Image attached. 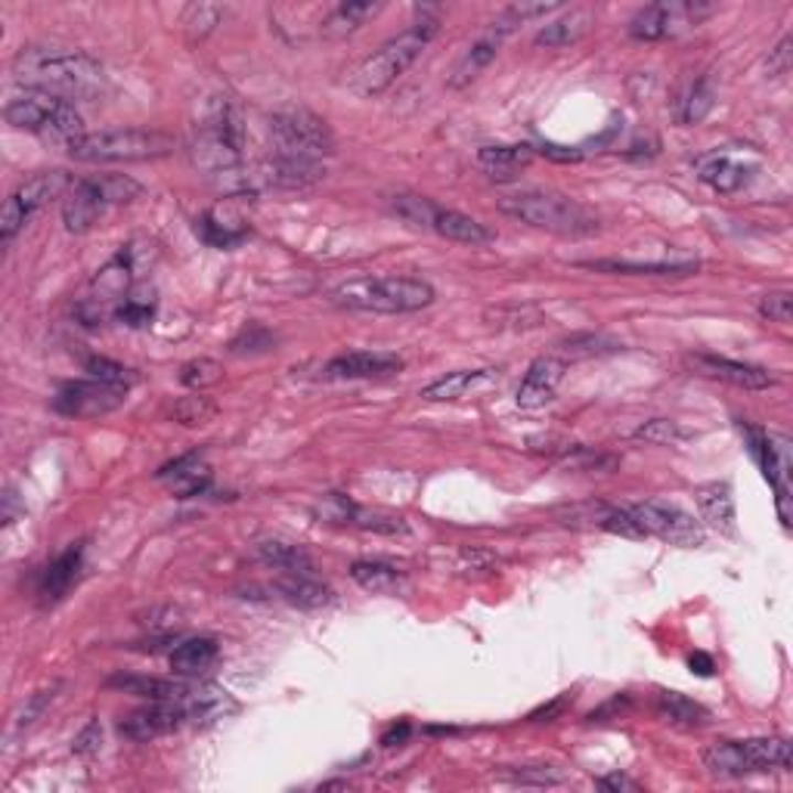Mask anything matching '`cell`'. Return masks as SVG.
<instances>
[{
	"label": "cell",
	"instance_id": "1",
	"mask_svg": "<svg viewBox=\"0 0 793 793\" xmlns=\"http://www.w3.org/2000/svg\"><path fill=\"white\" fill-rule=\"evenodd\" d=\"M13 75L29 90L63 99H94L106 90L103 63L72 47H25L13 60Z\"/></svg>",
	"mask_w": 793,
	"mask_h": 793
},
{
	"label": "cell",
	"instance_id": "2",
	"mask_svg": "<svg viewBox=\"0 0 793 793\" xmlns=\"http://www.w3.org/2000/svg\"><path fill=\"white\" fill-rule=\"evenodd\" d=\"M438 13L428 10V7H419V17H416V22H412L406 32L390 37L388 44L378 50V53H373L369 60H363V63L356 65L347 87L354 90L356 97L363 99L382 97L385 90H390V87L400 82L406 72L416 65V60L425 53V47L431 44V37L438 34Z\"/></svg>",
	"mask_w": 793,
	"mask_h": 793
},
{
	"label": "cell",
	"instance_id": "3",
	"mask_svg": "<svg viewBox=\"0 0 793 793\" xmlns=\"http://www.w3.org/2000/svg\"><path fill=\"white\" fill-rule=\"evenodd\" d=\"M500 211L505 217L527 224L534 229H546L555 236L567 239H583L599 233V217L580 205L577 199L561 193H546V190H524L515 195H502Z\"/></svg>",
	"mask_w": 793,
	"mask_h": 793
},
{
	"label": "cell",
	"instance_id": "4",
	"mask_svg": "<svg viewBox=\"0 0 793 793\" xmlns=\"http://www.w3.org/2000/svg\"><path fill=\"white\" fill-rule=\"evenodd\" d=\"M3 118L7 125L17 130H29L34 137H41L50 147L68 149L75 147L78 140L87 137L84 130V118L78 109L63 97H53L44 90H22L17 97L3 106Z\"/></svg>",
	"mask_w": 793,
	"mask_h": 793
},
{
	"label": "cell",
	"instance_id": "5",
	"mask_svg": "<svg viewBox=\"0 0 793 793\" xmlns=\"http://www.w3.org/2000/svg\"><path fill=\"white\" fill-rule=\"evenodd\" d=\"M332 301L363 313H416L435 304V289L412 276H360L341 282Z\"/></svg>",
	"mask_w": 793,
	"mask_h": 793
},
{
	"label": "cell",
	"instance_id": "6",
	"mask_svg": "<svg viewBox=\"0 0 793 793\" xmlns=\"http://www.w3.org/2000/svg\"><path fill=\"white\" fill-rule=\"evenodd\" d=\"M143 186L128 174H97V178L75 180L63 195V224L68 233H87L103 221L112 205H128Z\"/></svg>",
	"mask_w": 793,
	"mask_h": 793
},
{
	"label": "cell",
	"instance_id": "7",
	"mask_svg": "<svg viewBox=\"0 0 793 793\" xmlns=\"http://www.w3.org/2000/svg\"><path fill=\"white\" fill-rule=\"evenodd\" d=\"M174 152V140L162 130L149 128H115L97 130L68 149L75 162H156Z\"/></svg>",
	"mask_w": 793,
	"mask_h": 793
},
{
	"label": "cell",
	"instance_id": "8",
	"mask_svg": "<svg viewBox=\"0 0 793 793\" xmlns=\"http://www.w3.org/2000/svg\"><path fill=\"white\" fill-rule=\"evenodd\" d=\"M704 765L716 778H744L753 772L791 769V744L784 738L716 741L704 750Z\"/></svg>",
	"mask_w": 793,
	"mask_h": 793
},
{
	"label": "cell",
	"instance_id": "9",
	"mask_svg": "<svg viewBox=\"0 0 793 793\" xmlns=\"http://www.w3.org/2000/svg\"><path fill=\"white\" fill-rule=\"evenodd\" d=\"M270 133V156H292V159H317L335 152V137L320 115L310 109H282L267 121Z\"/></svg>",
	"mask_w": 793,
	"mask_h": 793
},
{
	"label": "cell",
	"instance_id": "10",
	"mask_svg": "<svg viewBox=\"0 0 793 793\" xmlns=\"http://www.w3.org/2000/svg\"><path fill=\"white\" fill-rule=\"evenodd\" d=\"M72 186V180L65 178V171H44L29 178L17 193L7 199L3 214H0V243L10 245L17 239V233L34 217V211H41L50 199H63Z\"/></svg>",
	"mask_w": 793,
	"mask_h": 793
},
{
	"label": "cell",
	"instance_id": "11",
	"mask_svg": "<svg viewBox=\"0 0 793 793\" xmlns=\"http://www.w3.org/2000/svg\"><path fill=\"white\" fill-rule=\"evenodd\" d=\"M716 13L712 3H697V0H682V3H651L642 7L630 19V34L639 41H664L676 37L692 25H700L704 19Z\"/></svg>",
	"mask_w": 793,
	"mask_h": 793
},
{
	"label": "cell",
	"instance_id": "12",
	"mask_svg": "<svg viewBox=\"0 0 793 793\" xmlns=\"http://www.w3.org/2000/svg\"><path fill=\"white\" fill-rule=\"evenodd\" d=\"M635 521L645 527L647 536H657L669 546H679V549H697L704 546V527L695 515L682 512L679 505H669V502H639L630 508Z\"/></svg>",
	"mask_w": 793,
	"mask_h": 793
},
{
	"label": "cell",
	"instance_id": "13",
	"mask_svg": "<svg viewBox=\"0 0 793 793\" xmlns=\"http://www.w3.org/2000/svg\"><path fill=\"white\" fill-rule=\"evenodd\" d=\"M128 400V388L118 385H106V382H68L56 390L53 397V409L68 419H97V416H109L118 406Z\"/></svg>",
	"mask_w": 793,
	"mask_h": 793
},
{
	"label": "cell",
	"instance_id": "14",
	"mask_svg": "<svg viewBox=\"0 0 793 793\" xmlns=\"http://www.w3.org/2000/svg\"><path fill=\"white\" fill-rule=\"evenodd\" d=\"M180 726H186V712L180 710V704H171V700H149V707H140V710L121 716L118 735L128 738V741L143 744V741H156V738H162V735L178 731Z\"/></svg>",
	"mask_w": 793,
	"mask_h": 793
},
{
	"label": "cell",
	"instance_id": "15",
	"mask_svg": "<svg viewBox=\"0 0 793 793\" xmlns=\"http://www.w3.org/2000/svg\"><path fill=\"white\" fill-rule=\"evenodd\" d=\"M180 710L186 712V722L208 729L217 726L221 719H227L236 712V700L227 688L214 685V682H186L183 695H180Z\"/></svg>",
	"mask_w": 793,
	"mask_h": 793
},
{
	"label": "cell",
	"instance_id": "16",
	"mask_svg": "<svg viewBox=\"0 0 793 793\" xmlns=\"http://www.w3.org/2000/svg\"><path fill=\"white\" fill-rule=\"evenodd\" d=\"M255 186L276 190H301L325 178V164L317 159H292V156H267L258 168H251Z\"/></svg>",
	"mask_w": 793,
	"mask_h": 793
},
{
	"label": "cell",
	"instance_id": "17",
	"mask_svg": "<svg viewBox=\"0 0 793 793\" xmlns=\"http://www.w3.org/2000/svg\"><path fill=\"white\" fill-rule=\"evenodd\" d=\"M688 366H692L695 373L707 375V378H716V382H726V385H735V388H744V390H765L778 385V378L769 373V369L753 366V363L726 360V356L695 354L688 356Z\"/></svg>",
	"mask_w": 793,
	"mask_h": 793
},
{
	"label": "cell",
	"instance_id": "18",
	"mask_svg": "<svg viewBox=\"0 0 793 793\" xmlns=\"http://www.w3.org/2000/svg\"><path fill=\"white\" fill-rule=\"evenodd\" d=\"M404 369V360L397 354H382V351H351L335 360H329L325 378L347 382V378H385Z\"/></svg>",
	"mask_w": 793,
	"mask_h": 793
},
{
	"label": "cell",
	"instance_id": "19",
	"mask_svg": "<svg viewBox=\"0 0 793 793\" xmlns=\"http://www.w3.org/2000/svg\"><path fill=\"white\" fill-rule=\"evenodd\" d=\"M565 378V360L558 356H536L527 366V375L518 388V406L521 409H539L555 397V390Z\"/></svg>",
	"mask_w": 793,
	"mask_h": 793
},
{
	"label": "cell",
	"instance_id": "20",
	"mask_svg": "<svg viewBox=\"0 0 793 793\" xmlns=\"http://www.w3.org/2000/svg\"><path fill=\"white\" fill-rule=\"evenodd\" d=\"M500 382L496 369H459L431 382L428 388H421V397L431 400V404H453L462 397H474V394H484Z\"/></svg>",
	"mask_w": 793,
	"mask_h": 793
},
{
	"label": "cell",
	"instance_id": "21",
	"mask_svg": "<svg viewBox=\"0 0 793 793\" xmlns=\"http://www.w3.org/2000/svg\"><path fill=\"white\" fill-rule=\"evenodd\" d=\"M502 41H505V32L490 22V29H486V32L481 34L465 53H462V60L456 63L453 75H450V87H453V90H462V87H469V84L478 82V78L484 75L486 65L496 60Z\"/></svg>",
	"mask_w": 793,
	"mask_h": 793
},
{
	"label": "cell",
	"instance_id": "22",
	"mask_svg": "<svg viewBox=\"0 0 793 793\" xmlns=\"http://www.w3.org/2000/svg\"><path fill=\"white\" fill-rule=\"evenodd\" d=\"M428 229H431V233H438L440 239L471 245V248H478V245H490L493 239H496V233L486 227V224L474 221V217L462 214V211L440 208V205L435 208V214H431Z\"/></svg>",
	"mask_w": 793,
	"mask_h": 793
},
{
	"label": "cell",
	"instance_id": "23",
	"mask_svg": "<svg viewBox=\"0 0 793 793\" xmlns=\"http://www.w3.org/2000/svg\"><path fill=\"white\" fill-rule=\"evenodd\" d=\"M82 565H84V546H72V549H65L53 565L44 567V574H41V586H37V596L44 604H56V601L63 599L65 592L72 589V586L78 583V577H82Z\"/></svg>",
	"mask_w": 793,
	"mask_h": 793
},
{
	"label": "cell",
	"instance_id": "24",
	"mask_svg": "<svg viewBox=\"0 0 793 793\" xmlns=\"http://www.w3.org/2000/svg\"><path fill=\"white\" fill-rule=\"evenodd\" d=\"M156 478L168 481V484L178 490L180 500H186V496H199V493L208 490L211 469L205 465V456L202 453H186L174 459V462L162 465V469L156 471Z\"/></svg>",
	"mask_w": 793,
	"mask_h": 793
},
{
	"label": "cell",
	"instance_id": "25",
	"mask_svg": "<svg viewBox=\"0 0 793 793\" xmlns=\"http://www.w3.org/2000/svg\"><path fill=\"white\" fill-rule=\"evenodd\" d=\"M695 502L700 508V518L710 524L719 534H735V496L726 481H710V484L695 486Z\"/></svg>",
	"mask_w": 793,
	"mask_h": 793
},
{
	"label": "cell",
	"instance_id": "26",
	"mask_svg": "<svg viewBox=\"0 0 793 793\" xmlns=\"http://www.w3.org/2000/svg\"><path fill=\"white\" fill-rule=\"evenodd\" d=\"M274 592L282 601H289L292 608H304V611H320L325 604L335 601V592L325 583H320L310 574H286L274 583Z\"/></svg>",
	"mask_w": 793,
	"mask_h": 793
},
{
	"label": "cell",
	"instance_id": "27",
	"mask_svg": "<svg viewBox=\"0 0 793 793\" xmlns=\"http://www.w3.org/2000/svg\"><path fill=\"white\" fill-rule=\"evenodd\" d=\"M750 178H753V164H744L735 156H712L700 164V180L710 186L712 193H738L750 183Z\"/></svg>",
	"mask_w": 793,
	"mask_h": 793
},
{
	"label": "cell",
	"instance_id": "28",
	"mask_svg": "<svg viewBox=\"0 0 793 793\" xmlns=\"http://www.w3.org/2000/svg\"><path fill=\"white\" fill-rule=\"evenodd\" d=\"M221 647L214 639H183L171 651V669L178 676H205L211 666L217 664Z\"/></svg>",
	"mask_w": 793,
	"mask_h": 793
},
{
	"label": "cell",
	"instance_id": "29",
	"mask_svg": "<svg viewBox=\"0 0 793 793\" xmlns=\"http://www.w3.org/2000/svg\"><path fill=\"white\" fill-rule=\"evenodd\" d=\"M592 25V13L583 7H574L567 10L565 17L551 19L546 22L539 32H536V47H567V44H577Z\"/></svg>",
	"mask_w": 793,
	"mask_h": 793
},
{
	"label": "cell",
	"instance_id": "30",
	"mask_svg": "<svg viewBox=\"0 0 793 793\" xmlns=\"http://www.w3.org/2000/svg\"><path fill=\"white\" fill-rule=\"evenodd\" d=\"M351 577L356 586H363L366 592H375V596H397L406 589L404 570L385 565V561H354Z\"/></svg>",
	"mask_w": 793,
	"mask_h": 793
},
{
	"label": "cell",
	"instance_id": "31",
	"mask_svg": "<svg viewBox=\"0 0 793 793\" xmlns=\"http://www.w3.org/2000/svg\"><path fill=\"white\" fill-rule=\"evenodd\" d=\"M534 162L531 147H484L478 152V164L493 180H512L521 168Z\"/></svg>",
	"mask_w": 793,
	"mask_h": 793
},
{
	"label": "cell",
	"instance_id": "32",
	"mask_svg": "<svg viewBox=\"0 0 793 793\" xmlns=\"http://www.w3.org/2000/svg\"><path fill=\"white\" fill-rule=\"evenodd\" d=\"M255 558H258L260 565L274 567V570H286V574H310L313 570L308 551L301 549V546H294V543H282V539L258 543L255 546Z\"/></svg>",
	"mask_w": 793,
	"mask_h": 793
},
{
	"label": "cell",
	"instance_id": "33",
	"mask_svg": "<svg viewBox=\"0 0 793 793\" xmlns=\"http://www.w3.org/2000/svg\"><path fill=\"white\" fill-rule=\"evenodd\" d=\"M586 270H599V274H630V276H688L695 274L697 264L682 260V264H666V260H647V264H635V260H589L580 264Z\"/></svg>",
	"mask_w": 793,
	"mask_h": 793
},
{
	"label": "cell",
	"instance_id": "34",
	"mask_svg": "<svg viewBox=\"0 0 793 793\" xmlns=\"http://www.w3.org/2000/svg\"><path fill=\"white\" fill-rule=\"evenodd\" d=\"M712 106H716V87L710 78H700V82L688 84L685 94L676 99V121L685 128L700 125L712 112Z\"/></svg>",
	"mask_w": 793,
	"mask_h": 793
},
{
	"label": "cell",
	"instance_id": "35",
	"mask_svg": "<svg viewBox=\"0 0 793 793\" xmlns=\"http://www.w3.org/2000/svg\"><path fill=\"white\" fill-rule=\"evenodd\" d=\"M109 688H118V692L133 697H147V700H171V704H178L186 682L152 679V676H112Z\"/></svg>",
	"mask_w": 793,
	"mask_h": 793
},
{
	"label": "cell",
	"instance_id": "36",
	"mask_svg": "<svg viewBox=\"0 0 793 793\" xmlns=\"http://www.w3.org/2000/svg\"><path fill=\"white\" fill-rule=\"evenodd\" d=\"M382 10V3H339L329 17L323 19L325 37H344L356 32L366 19H373Z\"/></svg>",
	"mask_w": 793,
	"mask_h": 793
},
{
	"label": "cell",
	"instance_id": "37",
	"mask_svg": "<svg viewBox=\"0 0 793 793\" xmlns=\"http://www.w3.org/2000/svg\"><path fill=\"white\" fill-rule=\"evenodd\" d=\"M661 712L673 726H682V729H700V726L710 722V710L700 707L692 697L679 695V692H664L661 695Z\"/></svg>",
	"mask_w": 793,
	"mask_h": 793
},
{
	"label": "cell",
	"instance_id": "38",
	"mask_svg": "<svg viewBox=\"0 0 793 793\" xmlns=\"http://www.w3.org/2000/svg\"><path fill=\"white\" fill-rule=\"evenodd\" d=\"M221 17H224V7L221 3H190L183 7V17H180V25L190 41H205L217 25H221Z\"/></svg>",
	"mask_w": 793,
	"mask_h": 793
},
{
	"label": "cell",
	"instance_id": "39",
	"mask_svg": "<svg viewBox=\"0 0 793 793\" xmlns=\"http://www.w3.org/2000/svg\"><path fill=\"white\" fill-rule=\"evenodd\" d=\"M695 438L697 435L692 428H685L682 421H673V419H651L635 431V440L657 443V447H682V443H688V440Z\"/></svg>",
	"mask_w": 793,
	"mask_h": 793
},
{
	"label": "cell",
	"instance_id": "40",
	"mask_svg": "<svg viewBox=\"0 0 793 793\" xmlns=\"http://www.w3.org/2000/svg\"><path fill=\"white\" fill-rule=\"evenodd\" d=\"M435 202L428 199V195H416V193H397L390 195V211L406 221V224H412V227L419 229H428V221H431V214H435Z\"/></svg>",
	"mask_w": 793,
	"mask_h": 793
},
{
	"label": "cell",
	"instance_id": "41",
	"mask_svg": "<svg viewBox=\"0 0 793 793\" xmlns=\"http://www.w3.org/2000/svg\"><path fill=\"white\" fill-rule=\"evenodd\" d=\"M195 233H199L211 248H233V245H239L245 236H248V229L229 227L224 221H217L214 214H205L202 221H195Z\"/></svg>",
	"mask_w": 793,
	"mask_h": 793
},
{
	"label": "cell",
	"instance_id": "42",
	"mask_svg": "<svg viewBox=\"0 0 793 793\" xmlns=\"http://www.w3.org/2000/svg\"><path fill=\"white\" fill-rule=\"evenodd\" d=\"M171 416L183 428H195V425H205L217 416V404L211 397H202V394H190V397H180Z\"/></svg>",
	"mask_w": 793,
	"mask_h": 793
},
{
	"label": "cell",
	"instance_id": "43",
	"mask_svg": "<svg viewBox=\"0 0 793 793\" xmlns=\"http://www.w3.org/2000/svg\"><path fill=\"white\" fill-rule=\"evenodd\" d=\"M152 317H156V298H152V294L147 298V292H137V289H133V292L118 304L112 320L130 325V329H140V325H147Z\"/></svg>",
	"mask_w": 793,
	"mask_h": 793
},
{
	"label": "cell",
	"instance_id": "44",
	"mask_svg": "<svg viewBox=\"0 0 793 793\" xmlns=\"http://www.w3.org/2000/svg\"><path fill=\"white\" fill-rule=\"evenodd\" d=\"M555 10H561V7H558V3H515V7H505L493 25L508 34L515 25H524V22H531V19L549 17Z\"/></svg>",
	"mask_w": 793,
	"mask_h": 793
},
{
	"label": "cell",
	"instance_id": "45",
	"mask_svg": "<svg viewBox=\"0 0 793 793\" xmlns=\"http://www.w3.org/2000/svg\"><path fill=\"white\" fill-rule=\"evenodd\" d=\"M601 531H608V534L614 536H623V539H647L645 527L635 521L630 508H608L599 521Z\"/></svg>",
	"mask_w": 793,
	"mask_h": 793
},
{
	"label": "cell",
	"instance_id": "46",
	"mask_svg": "<svg viewBox=\"0 0 793 793\" xmlns=\"http://www.w3.org/2000/svg\"><path fill=\"white\" fill-rule=\"evenodd\" d=\"M84 369L90 373V378L106 382V385H118V388H130L133 385V375H130L128 366H121L115 360H106V356H90L84 363Z\"/></svg>",
	"mask_w": 793,
	"mask_h": 793
},
{
	"label": "cell",
	"instance_id": "47",
	"mask_svg": "<svg viewBox=\"0 0 793 793\" xmlns=\"http://www.w3.org/2000/svg\"><path fill=\"white\" fill-rule=\"evenodd\" d=\"M221 375H224V369H221V363L217 360H193V363H186L183 369H180V382L186 385V388H208V385H217L221 382Z\"/></svg>",
	"mask_w": 793,
	"mask_h": 793
},
{
	"label": "cell",
	"instance_id": "48",
	"mask_svg": "<svg viewBox=\"0 0 793 793\" xmlns=\"http://www.w3.org/2000/svg\"><path fill=\"white\" fill-rule=\"evenodd\" d=\"M760 313H762V320H769V323H791V317H793L791 294L787 292L765 294V298L760 301Z\"/></svg>",
	"mask_w": 793,
	"mask_h": 793
},
{
	"label": "cell",
	"instance_id": "49",
	"mask_svg": "<svg viewBox=\"0 0 793 793\" xmlns=\"http://www.w3.org/2000/svg\"><path fill=\"white\" fill-rule=\"evenodd\" d=\"M53 695H56V685H53V688H44V692H37V695L29 697V704H25V707H22V712L17 716V729H29L34 719H37L41 712L47 710V704L53 700Z\"/></svg>",
	"mask_w": 793,
	"mask_h": 793
},
{
	"label": "cell",
	"instance_id": "50",
	"mask_svg": "<svg viewBox=\"0 0 793 793\" xmlns=\"http://www.w3.org/2000/svg\"><path fill=\"white\" fill-rule=\"evenodd\" d=\"M245 344H258V351H267V347H274V335H270L264 325L251 323L248 329H243V335H239V339H233L229 351H233V354H243Z\"/></svg>",
	"mask_w": 793,
	"mask_h": 793
},
{
	"label": "cell",
	"instance_id": "51",
	"mask_svg": "<svg viewBox=\"0 0 793 793\" xmlns=\"http://www.w3.org/2000/svg\"><path fill=\"white\" fill-rule=\"evenodd\" d=\"M99 744H103V726L99 722H90L87 729L75 738V744H72V753H78V757H90V753H97Z\"/></svg>",
	"mask_w": 793,
	"mask_h": 793
},
{
	"label": "cell",
	"instance_id": "52",
	"mask_svg": "<svg viewBox=\"0 0 793 793\" xmlns=\"http://www.w3.org/2000/svg\"><path fill=\"white\" fill-rule=\"evenodd\" d=\"M765 68H769V75H772V78H781V75H787V72H791V37H784V41H781V44H778V47L769 53Z\"/></svg>",
	"mask_w": 793,
	"mask_h": 793
},
{
	"label": "cell",
	"instance_id": "53",
	"mask_svg": "<svg viewBox=\"0 0 793 793\" xmlns=\"http://www.w3.org/2000/svg\"><path fill=\"white\" fill-rule=\"evenodd\" d=\"M512 781H521V784H558L561 778L551 775L546 765H524L521 772L512 775Z\"/></svg>",
	"mask_w": 793,
	"mask_h": 793
},
{
	"label": "cell",
	"instance_id": "54",
	"mask_svg": "<svg viewBox=\"0 0 793 793\" xmlns=\"http://www.w3.org/2000/svg\"><path fill=\"white\" fill-rule=\"evenodd\" d=\"M688 666H692V673H697V676H712V657L710 654H704V651H695L692 657H688Z\"/></svg>",
	"mask_w": 793,
	"mask_h": 793
},
{
	"label": "cell",
	"instance_id": "55",
	"mask_svg": "<svg viewBox=\"0 0 793 793\" xmlns=\"http://www.w3.org/2000/svg\"><path fill=\"white\" fill-rule=\"evenodd\" d=\"M406 735H409V726H406V722H400V729H397V726H394V729H390L388 735H385V738H382V744H385V747L400 744V741H406Z\"/></svg>",
	"mask_w": 793,
	"mask_h": 793
},
{
	"label": "cell",
	"instance_id": "56",
	"mask_svg": "<svg viewBox=\"0 0 793 793\" xmlns=\"http://www.w3.org/2000/svg\"><path fill=\"white\" fill-rule=\"evenodd\" d=\"M601 787H611V791H626V787H635V784H632V781H626V778L614 775V778H604V781H601Z\"/></svg>",
	"mask_w": 793,
	"mask_h": 793
}]
</instances>
